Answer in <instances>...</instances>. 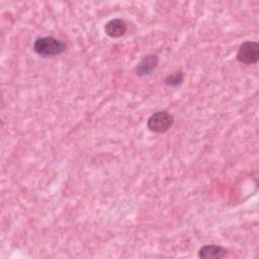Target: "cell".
Returning a JSON list of instances; mask_svg holds the SVG:
<instances>
[{"label": "cell", "mask_w": 259, "mask_h": 259, "mask_svg": "<svg viewBox=\"0 0 259 259\" xmlns=\"http://www.w3.org/2000/svg\"><path fill=\"white\" fill-rule=\"evenodd\" d=\"M66 48L67 46L65 42L53 36L38 37L33 44V51L41 57L58 56L65 52Z\"/></svg>", "instance_id": "obj_1"}, {"label": "cell", "mask_w": 259, "mask_h": 259, "mask_svg": "<svg viewBox=\"0 0 259 259\" xmlns=\"http://www.w3.org/2000/svg\"><path fill=\"white\" fill-rule=\"evenodd\" d=\"M229 254V250L219 245H205L198 251V257L203 259H221Z\"/></svg>", "instance_id": "obj_5"}, {"label": "cell", "mask_w": 259, "mask_h": 259, "mask_svg": "<svg viewBox=\"0 0 259 259\" xmlns=\"http://www.w3.org/2000/svg\"><path fill=\"white\" fill-rule=\"evenodd\" d=\"M159 59L157 55L154 54H149L146 55L137 65L135 71L138 76H146L151 74L158 66Z\"/></svg>", "instance_id": "obj_4"}, {"label": "cell", "mask_w": 259, "mask_h": 259, "mask_svg": "<svg viewBox=\"0 0 259 259\" xmlns=\"http://www.w3.org/2000/svg\"><path fill=\"white\" fill-rule=\"evenodd\" d=\"M184 80V74L181 70L179 71H176L174 72L173 74L171 75H168L165 79V83L168 85V86H171V87H176L178 85H180Z\"/></svg>", "instance_id": "obj_7"}, {"label": "cell", "mask_w": 259, "mask_h": 259, "mask_svg": "<svg viewBox=\"0 0 259 259\" xmlns=\"http://www.w3.org/2000/svg\"><path fill=\"white\" fill-rule=\"evenodd\" d=\"M173 122L174 117L172 114L167 111H157L149 117L147 125L151 132L161 134L170 130Z\"/></svg>", "instance_id": "obj_2"}, {"label": "cell", "mask_w": 259, "mask_h": 259, "mask_svg": "<svg viewBox=\"0 0 259 259\" xmlns=\"http://www.w3.org/2000/svg\"><path fill=\"white\" fill-rule=\"evenodd\" d=\"M126 23L123 19L120 18H113L109 20L105 26L104 30L105 33L110 37H120L122 36L126 31Z\"/></svg>", "instance_id": "obj_6"}, {"label": "cell", "mask_w": 259, "mask_h": 259, "mask_svg": "<svg viewBox=\"0 0 259 259\" xmlns=\"http://www.w3.org/2000/svg\"><path fill=\"white\" fill-rule=\"evenodd\" d=\"M259 59V45L257 41L243 42L237 53V60L243 64H256Z\"/></svg>", "instance_id": "obj_3"}]
</instances>
